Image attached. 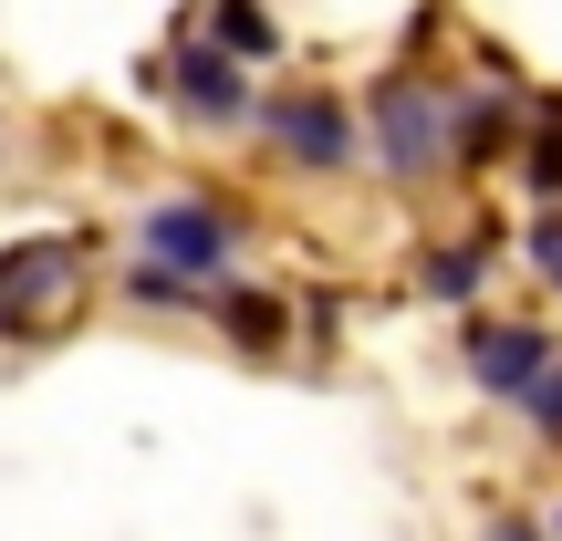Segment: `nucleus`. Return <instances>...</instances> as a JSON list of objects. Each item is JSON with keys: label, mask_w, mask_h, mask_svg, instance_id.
I'll list each match as a JSON object with an SVG mask.
<instances>
[{"label": "nucleus", "mask_w": 562, "mask_h": 541, "mask_svg": "<svg viewBox=\"0 0 562 541\" xmlns=\"http://www.w3.org/2000/svg\"><path fill=\"white\" fill-rule=\"evenodd\" d=\"M364 157H375L385 178H406V188L459 167V94H448V83H417V74H385L375 83V125H364Z\"/></svg>", "instance_id": "nucleus-1"}, {"label": "nucleus", "mask_w": 562, "mask_h": 541, "mask_svg": "<svg viewBox=\"0 0 562 541\" xmlns=\"http://www.w3.org/2000/svg\"><path fill=\"white\" fill-rule=\"evenodd\" d=\"M83 271H94V240H74V229L11 240L0 250V334H63L83 302Z\"/></svg>", "instance_id": "nucleus-2"}, {"label": "nucleus", "mask_w": 562, "mask_h": 541, "mask_svg": "<svg viewBox=\"0 0 562 541\" xmlns=\"http://www.w3.org/2000/svg\"><path fill=\"white\" fill-rule=\"evenodd\" d=\"M136 261L188 281V292H209V281H229V261H240V219L220 199H157L136 219Z\"/></svg>", "instance_id": "nucleus-3"}, {"label": "nucleus", "mask_w": 562, "mask_h": 541, "mask_svg": "<svg viewBox=\"0 0 562 541\" xmlns=\"http://www.w3.org/2000/svg\"><path fill=\"white\" fill-rule=\"evenodd\" d=\"M250 125H261L302 178H334V167L364 157V125L344 115V94H261V115H250Z\"/></svg>", "instance_id": "nucleus-4"}, {"label": "nucleus", "mask_w": 562, "mask_h": 541, "mask_svg": "<svg viewBox=\"0 0 562 541\" xmlns=\"http://www.w3.org/2000/svg\"><path fill=\"white\" fill-rule=\"evenodd\" d=\"M157 94L178 104L188 125H250V115H261V94H250V63H229L220 42H178V53L157 63Z\"/></svg>", "instance_id": "nucleus-5"}, {"label": "nucleus", "mask_w": 562, "mask_h": 541, "mask_svg": "<svg viewBox=\"0 0 562 541\" xmlns=\"http://www.w3.org/2000/svg\"><path fill=\"white\" fill-rule=\"evenodd\" d=\"M459 364H469V385H480L490 406H521L531 385L562 364V343L542 334V323H469V334H459Z\"/></svg>", "instance_id": "nucleus-6"}, {"label": "nucleus", "mask_w": 562, "mask_h": 541, "mask_svg": "<svg viewBox=\"0 0 562 541\" xmlns=\"http://www.w3.org/2000/svg\"><path fill=\"white\" fill-rule=\"evenodd\" d=\"M490 261H501V229H459L448 250H427V261H417V281H427V302H469L490 281Z\"/></svg>", "instance_id": "nucleus-7"}, {"label": "nucleus", "mask_w": 562, "mask_h": 541, "mask_svg": "<svg viewBox=\"0 0 562 541\" xmlns=\"http://www.w3.org/2000/svg\"><path fill=\"white\" fill-rule=\"evenodd\" d=\"M220 53L229 63H281V21L261 0H220Z\"/></svg>", "instance_id": "nucleus-8"}, {"label": "nucleus", "mask_w": 562, "mask_h": 541, "mask_svg": "<svg viewBox=\"0 0 562 541\" xmlns=\"http://www.w3.org/2000/svg\"><path fill=\"white\" fill-rule=\"evenodd\" d=\"M220 323H229V343H240V354H281V323H292V313H281L271 292H229Z\"/></svg>", "instance_id": "nucleus-9"}, {"label": "nucleus", "mask_w": 562, "mask_h": 541, "mask_svg": "<svg viewBox=\"0 0 562 541\" xmlns=\"http://www.w3.org/2000/svg\"><path fill=\"white\" fill-rule=\"evenodd\" d=\"M521 178H531V199H542V208H562V115L542 125V136H531V157H521Z\"/></svg>", "instance_id": "nucleus-10"}, {"label": "nucleus", "mask_w": 562, "mask_h": 541, "mask_svg": "<svg viewBox=\"0 0 562 541\" xmlns=\"http://www.w3.org/2000/svg\"><path fill=\"white\" fill-rule=\"evenodd\" d=\"M521 250H531V271H542L552 292H562V208H542V219L521 229Z\"/></svg>", "instance_id": "nucleus-11"}, {"label": "nucleus", "mask_w": 562, "mask_h": 541, "mask_svg": "<svg viewBox=\"0 0 562 541\" xmlns=\"http://www.w3.org/2000/svg\"><path fill=\"white\" fill-rule=\"evenodd\" d=\"M125 292H136L146 313H188V302H199V292H188V281H167V271H146V261L125 271Z\"/></svg>", "instance_id": "nucleus-12"}, {"label": "nucleus", "mask_w": 562, "mask_h": 541, "mask_svg": "<svg viewBox=\"0 0 562 541\" xmlns=\"http://www.w3.org/2000/svg\"><path fill=\"white\" fill-rule=\"evenodd\" d=\"M521 427H531V438H562V364H552V375L521 396Z\"/></svg>", "instance_id": "nucleus-13"}, {"label": "nucleus", "mask_w": 562, "mask_h": 541, "mask_svg": "<svg viewBox=\"0 0 562 541\" xmlns=\"http://www.w3.org/2000/svg\"><path fill=\"white\" fill-rule=\"evenodd\" d=\"M490 541H542V531H531V521H490Z\"/></svg>", "instance_id": "nucleus-14"}, {"label": "nucleus", "mask_w": 562, "mask_h": 541, "mask_svg": "<svg viewBox=\"0 0 562 541\" xmlns=\"http://www.w3.org/2000/svg\"><path fill=\"white\" fill-rule=\"evenodd\" d=\"M552 531H562V510H552Z\"/></svg>", "instance_id": "nucleus-15"}]
</instances>
